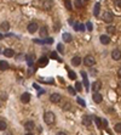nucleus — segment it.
<instances>
[{
	"mask_svg": "<svg viewBox=\"0 0 121 135\" xmlns=\"http://www.w3.org/2000/svg\"><path fill=\"white\" fill-rule=\"evenodd\" d=\"M56 120V116L53 112H46L44 114V122H45L47 125H52Z\"/></svg>",
	"mask_w": 121,
	"mask_h": 135,
	"instance_id": "1",
	"label": "nucleus"
},
{
	"mask_svg": "<svg viewBox=\"0 0 121 135\" xmlns=\"http://www.w3.org/2000/svg\"><path fill=\"white\" fill-rule=\"evenodd\" d=\"M84 63H85V66H87V67H92V66L96 63V60H94V57H93V56L87 55V56L84 59Z\"/></svg>",
	"mask_w": 121,
	"mask_h": 135,
	"instance_id": "2",
	"label": "nucleus"
},
{
	"mask_svg": "<svg viewBox=\"0 0 121 135\" xmlns=\"http://www.w3.org/2000/svg\"><path fill=\"white\" fill-rule=\"evenodd\" d=\"M52 6H53V1L52 0H44V2H43V9L44 10L48 11V10L52 9Z\"/></svg>",
	"mask_w": 121,
	"mask_h": 135,
	"instance_id": "3",
	"label": "nucleus"
},
{
	"mask_svg": "<svg viewBox=\"0 0 121 135\" xmlns=\"http://www.w3.org/2000/svg\"><path fill=\"white\" fill-rule=\"evenodd\" d=\"M103 20H104V22H106V23H110V22L114 20V16H113V14H111V12H108V11H106V12L103 14Z\"/></svg>",
	"mask_w": 121,
	"mask_h": 135,
	"instance_id": "4",
	"label": "nucleus"
},
{
	"mask_svg": "<svg viewBox=\"0 0 121 135\" xmlns=\"http://www.w3.org/2000/svg\"><path fill=\"white\" fill-rule=\"evenodd\" d=\"M27 29H28L29 33H35L36 30L39 29V27H38V24L35 22H30L29 24H28V27H27Z\"/></svg>",
	"mask_w": 121,
	"mask_h": 135,
	"instance_id": "5",
	"label": "nucleus"
},
{
	"mask_svg": "<svg viewBox=\"0 0 121 135\" xmlns=\"http://www.w3.org/2000/svg\"><path fill=\"white\" fill-rule=\"evenodd\" d=\"M50 100L53 104H58V102H60V100H62V96H60V94H52L50 96Z\"/></svg>",
	"mask_w": 121,
	"mask_h": 135,
	"instance_id": "6",
	"label": "nucleus"
},
{
	"mask_svg": "<svg viewBox=\"0 0 121 135\" xmlns=\"http://www.w3.org/2000/svg\"><path fill=\"white\" fill-rule=\"evenodd\" d=\"M111 57H113V60L119 61L121 59V51L119 50V49H115V50H113V52H111Z\"/></svg>",
	"mask_w": 121,
	"mask_h": 135,
	"instance_id": "7",
	"label": "nucleus"
},
{
	"mask_svg": "<svg viewBox=\"0 0 121 135\" xmlns=\"http://www.w3.org/2000/svg\"><path fill=\"white\" fill-rule=\"evenodd\" d=\"M82 124L86 125V127H91V125H92V118H91L90 116L85 114V116L82 117Z\"/></svg>",
	"mask_w": 121,
	"mask_h": 135,
	"instance_id": "8",
	"label": "nucleus"
},
{
	"mask_svg": "<svg viewBox=\"0 0 121 135\" xmlns=\"http://www.w3.org/2000/svg\"><path fill=\"white\" fill-rule=\"evenodd\" d=\"M92 99H93V101H94L96 104H101L102 100H103V96H102L99 92H94L93 96H92Z\"/></svg>",
	"mask_w": 121,
	"mask_h": 135,
	"instance_id": "9",
	"label": "nucleus"
},
{
	"mask_svg": "<svg viewBox=\"0 0 121 135\" xmlns=\"http://www.w3.org/2000/svg\"><path fill=\"white\" fill-rule=\"evenodd\" d=\"M81 75L84 78V85H85V89L86 91L90 90V84H89V80H87V75H86V72H81Z\"/></svg>",
	"mask_w": 121,
	"mask_h": 135,
	"instance_id": "10",
	"label": "nucleus"
},
{
	"mask_svg": "<svg viewBox=\"0 0 121 135\" xmlns=\"http://www.w3.org/2000/svg\"><path fill=\"white\" fill-rule=\"evenodd\" d=\"M48 63V59L46 57V56H43V57H40V60L38 61V66L39 67H44Z\"/></svg>",
	"mask_w": 121,
	"mask_h": 135,
	"instance_id": "11",
	"label": "nucleus"
},
{
	"mask_svg": "<svg viewBox=\"0 0 121 135\" xmlns=\"http://www.w3.org/2000/svg\"><path fill=\"white\" fill-rule=\"evenodd\" d=\"M101 87H102L101 82H98V80L93 82V83H92V91H94V92H98V90L101 89Z\"/></svg>",
	"mask_w": 121,
	"mask_h": 135,
	"instance_id": "12",
	"label": "nucleus"
},
{
	"mask_svg": "<svg viewBox=\"0 0 121 135\" xmlns=\"http://www.w3.org/2000/svg\"><path fill=\"white\" fill-rule=\"evenodd\" d=\"M21 101H22L23 104H28V102L30 101V94H28V92L22 94V96H21Z\"/></svg>",
	"mask_w": 121,
	"mask_h": 135,
	"instance_id": "13",
	"label": "nucleus"
},
{
	"mask_svg": "<svg viewBox=\"0 0 121 135\" xmlns=\"http://www.w3.org/2000/svg\"><path fill=\"white\" fill-rule=\"evenodd\" d=\"M34 127H35V124H34V122H31V120H28V122H26V123H24V128H26L28 132L33 130V129H34Z\"/></svg>",
	"mask_w": 121,
	"mask_h": 135,
	"instance_id": "14",
	"label": "nucleus"
},
{
	"mask_svg": "<svg viewBox=\"0 0 121 135\" xmlns=\"http://www.w3.org/2000/svg\"><path fill=\"white\" fill-rule=\"evenodd\" d=\"M99 40H101L102 44H104V45H108L110 43V38H109L108 35H101V37H99Z\"/></svg>",
	"mask_w": 121,
	"mask_h": 135,
	"instance_id": "15",
	"label": "nucleus"
},
{
	"mask_svg": "<svg viewBox=\"0 0 121 135\" xmlns=\"http://www.w3.org/2000/svg\"><path fill=\"white\" fill-rule=\"evenodd\" d=\"M4 55H5V57H12L15 55V51L12 49H5L4 50Z\"/></svg>",
	"mask_w": 121,
	"mask_h": 135,
	"instance_id": "16",
	"label": "nucleus"
},
{
	"mask_svg": "<svg viewBox=\"0 0 121 135\" xmlns=\"http://www.w3.org/2000/svg\"><path fill=\"white\" fill-rule=\"evenodd\" d=\"M63 40H64L65 43H70V42L73 40L72 34H69V33H63Z\"/></svg>",
	"mask_w": 121,
	"mask_h": 135,
	"instance_id": "17",
	"label": "nucleus"
},
{
	"mask_svg": "<svg viewBox=\"0 0 121 135\" xmlns=\"http://www.w3.org/2000/svg\"><path fill=\"white\" fill-rule=\"evenodd\" d=\"M72 63H73V66H80V63H81V57H80V56H74V57L72 59Z\"/></svg>",
	"mask_w": 121,
	"mask_h": 135,
	"instance_id": "18",
	"label": "nucleus"
},
{
	"mask_svg": "<svg viewBox=\"0 0 121 135\" xmlns=\"http://www.w3.org/2000/svg\"><path fill=\"white\" fill-rule=\"evenodd\" d=\"M99 11H101V4H99V2H97V4L94 5V9H93V15L98 16V15H99Z\"/></svg>",
	"mask_w": 121,
	"mask_h": 135,
	"instance_id": "19",
	"label": "nucleus"
},
{
	"mask_svg": "<svg viewBox=\"0 0 121 135\" xmlns=\"http://www.w3.org/2000/svg\"><path fill=\"white\" fill-rule=\"evenodd\" d=\"M47 34H48L47 28H46V27H41V28H40V37H41V38H47Z\"/></svg>",
	"mask_w": 121,
	"mask_h": 135,
	"instance_id": "20",
	"label": "nucleus"
},
{
	"mask_svg": "<svg viewBox=\"0 0 121 135\" xmlns=\"http://www.w3.org/2000/svg\"><path fill=\"white\" fill-rule=\"evenodd\" d=\"M34 55H31V54H29V55H27V57H26V61H27V63L29 65V66H31L33 65V62H34Z\"/></svg>",
	"mask_w": 121,
	"mask_h": 135,
	"instance_id": "21",
	"label": "nucleus"
},
{
	"mask_svg": "<svg viewBox=\"0 0 121 135\" xmlns=\"http://www.w3.org/2000/svg\"><path fill=\"white\" fill-rule=\"evenodd\" d=\"M9 68V63L6 61H0V71H5Z\"/></svg>",
	"mask_w": 121,
	"mask_h": 135,
	"instance_id": "22",
	"label": "nucleus"
},
{
	"mask_svg": "<svg viewBox=\"0 0 121 135\" xmlns=\"http://www.w3.org/2000/svg\"><path fill=\"white\" fill-rule=\"evenodd\" d=\"M0 28H1L2 30H5V32H6V30H9V29H10V24H9V22H6V21H5V22H2V23L0 24Z\"/></svg>",
	"mask_w": 121,
	"mask_h": 135,
	"instance_id": "23",
	"label": "nucleus"
},
{
	"mask_svg": "<svg viewBox=\"0 0 121 135\" xmlns=\"http://www.w3.org/2000/svg\"><path fill=\"white\" fill-rule=\"evenodd\" d=\"M75 30H77V32H84V30H85V26L81 24V23H76L75 24Z\"/></svg>",
	"mask_w": 121,
	"mask_h": 135,
	"instance_id": "24",
	"label": "nucleus"
},
{
	"mask_svg": "<svg viewBox=\"0 0 121 135\" xmlns=\"http://www.w3.org/2000/svg\"><path fill=\"white\" fill-rule=\"evenodd\" d=\"M6 128H7V124H6V122H5V120H1V119H0V130H6Z\"/></svg>",
	"mask_w": 121,
	"mask_h": 135,
	"instance_id": "25",
	"label": "nucleus"
},
{
	"mask_svg": "<svg viewBox=\"0 0 121 135\" xmlns=\"http://www.w3.org/2000/svg\"><path fill=\"white\" fill-rule=\"evenodd\" d=\"M106 32H108L109 34L115 33V27H114V26H109V27H106Z\"/></svg>",
	"mask_w": 121,
	"mask_h": 135,
	"instance_id": "26",
	"label": "nucleus"
},
{
	"mask_svg": "<svg viewBox=\"0 0 121 135\" xmlns=\"http://www.w3.org/2000/svg\"><path fill=\"white\" fill-rule=\"evenodd\" d=\"M65 7H67L68 10H72V9H73V6H72V1H70V0H65Z\"/></svg>",
	"mask_w": 121,
	"mask_h": 135,
	"instance_id": "27",
	"label": "nucleus"
},
{
	"mask_svg": "<svg viewBox=\"0 0 121 135\" xmlns=\"http://www.w3.org/2000/svg\"><path fill=\"white\" fill-rule=\"evenodd\" d=\"M94 122H96V124H97L98 128H102V122H101V119L98 117H94Z\"/></svg>",
	"mask_w": 121,
	"mask_h": 135,
	"instance_id": "28",
	"label": "nucleus"
},
{
	"mask_svg": "<svg viewBox=\"0 0 121 135\" xmlns=\"http://www.w3.org/2000/svg\"><path fill=\"white\" fill-rule=\"evenodd\" d=\"M68 75H69V78H70V79H76V73H75V72L69 71V72H68Z\"/></svg>",
	"mask_w": 121,
	"mask_h": 135,
	"instance_id": "29",
	"label": "nucleus"
},
{
	"mask_svg": "<svg viewBox=\"0 0 121 135\" xmlns=\"http://www.w3.org/2000/svg\"><path fill=\"white\" fill-rule=\"evenodd\" d=\"M114 129H115L116 133H121V123H118V124L114 127Z\"/></svg>",
	"mask_w": 121,
	"mask_h": 135,
	"instance_id": "30",
	"label": "nucleus"
},
{
	"mask_svg": "<svg viewBox=\"0 0 121 135\" xmlns=\"http://www.w3.org/2000/svg\"><path fill=\"white\" fill-rule=\"evenodd\" d=\"M75 90L76 91H81V90H82V85H81V83H79V82L76 83L75 84Z\"/></svg>",
	"mask_w": 121,
	"mask_h": 135,
	"instance_id": "31",
	"label": "nucleus"
},
{
	"mask_svg": "<svg viewBox=\"0 0 121 135\" xmlns=\"http://www.w3.org/2000/svg\"><path fill=\"white\" fill-rule=\"evenodd\" d=\"M77 104H79V105H81L82 107H84V106H86V102H85L82 99H80V97H77Z\"/></svg>",
	"mask_w": 121,
	"mask_h": 135,
	"instance_id": "32",
	"label": "nucleus"
},
{
	"mask_svg": "<svg viewBox=\"0 0 121 135\" xmlns=\"http://www.w3.org/2000/svg\"><path fill=\"white\" fill-rule=\"evenodd\" d=\"M74 4H75V7H77V9L81 7V0H74Z\"/></svg>",
	"mask_w": 121,
	"mask_h": 135,
	"instance_id": "33",
	"label": "nucleus"
},
{
	"mask_svg": "<svg viewBox=\"0 0 121 135\" xmlns=\"http://www.w3.org/2000/svg\"><path fill=\"white\" fill-rule=\"evenodd\" d=\"M68 91H69L72 95H75L76 94V90L74 89V88H72V87H68Z\"/></svg>",
	"mask_w": 121,
	"mask_h": 135,
	"instance_id": "34",
	"label": "nucleus"
},
{
	"mask_svg": "<svg viewBox=\"0 0 121 135\" xmlns=\"http://www.w3.org/2000/svg\"><path fill=\"white\" fill-rule=\"evenodd\" d=\"M86 28H87L89 30L93 29V26H92V23H91V22H87V23H86Z\"/></svg>",
	"mask_w": 121,
	"mask_h": 135,
	"instance_id": "35",
	"label": "nucleus"
},
{
	"mask_svg": "<svg viewBox=\"0 0 121 135\" xmlns=\"http://www.w3.org/2000/svg\"><path fill=\"white\" fill-rule=\"evenodd\" d=\"M57 50L60 51V54H63V51H64V50H63V46H62V44H58V45H57Z\"/></svg>",
	"mask_w": 121,
	"mask_h": 135,
	"instance_id": "36",
	"label": "nucleus"
},
{
	"mask_svg": "<svg viewBox=\"0 0 121 135\" xmlns=\"http://www.w3.org/2000/svg\"><path fill=\"white\" fill-rule=\"evenodd\" d=\"M70 102H65V105L63 106V110H69V108H70Z\"/></svg>",
	"mask_w": 121,
	"mask_h": 135,
	"instance_id": "37",
	"label": "nucleus"
},
{
	"mask_svg": "<svg viewBox=\"0 0 121 135\" xmlns=\"http://www.w3.org/2000/svg\"><path fill=\"white\" fill-rule=\"evenodd\" d=\"M51 57L52 59H58L57 57V52H51Z\"/></svg>",
	"mask_w": 121,
	"mask_h": 135,
	"instance_id": "38",
	"label": "nucleus"
},
{
	"mask_svg": "<svg viewBox=\"0 0 121 135\" xmlns=\"http://www.w3.org/2000/svg\"><path fill=\"white\" fill-rule=\"evenodd\" d=\"M102 123H103V127H108V122H106V119H102Z\"/></svg>",
	"mask_w": 121,
	"mask_h": 135,
	"instance_id": "39",
	"label": "nucleus"
},
{
	"mask_svg": "<svg viewBox=\"0 0 121 135\" xmlns=\"http://www.w3.org/2000/svg\"><path fill=\"white\" fill-rule=\"evenodd\" d=\"M116 6L119 9H121V0H116Z\"/></svg>",
	"mask_w": 121,
	"mask_h": 135,
	"instance_id": "40",
	"label": "nucleus"
},
{
	"mask_svg": "<svg viewBox=\"0 0 121 135\" xmlns=\"http://www.w3.org/2000/svg\"><path fill=\"white\" fill-rule=\"evenodd\" d=\"M56 135H67V134H65L64 132H60V133H57V134H56Z\"/></svg>",
	"mask_w": 121,
	"mask_h": 135,
	"instance_id": "41",
	"label": "nucleus"
},
{
	"mask_svg": "<svg viewBox=\"0 0 121 135\" xmlns=\"http://www.w3.org/2000/svg\"><path fill=\"white\" fill-rule=\"evenodd\" d=\"M118 74H119V77H120V78H121V68H120V69H119V71H118Z\"/></svg>",
	"mask_w": 121,
	"mask_h": 135,
	"instance_id": "42",
	"label": "nucleus"
},
{
	"mask_svg": "<svg viewBox=\"0 0 121 135\" xmlns=\"http://www.w3.org/2000/svg\"><path fill=\"white\" fill-rule=\"evenodd\" d=\"M24 135H33L31 133H27V134H24Z\"/></svg>",
	"mask_w": 121,
	"mask_h": 135,
	"instance_id": "43",
	"label": "nucleus"
},
{
	"mask_svg": "<svg viewBox=\"0 0 121 135\" xmlns=\"http://www.w3.org/2000/svg\"><path fill=\"white\" fill-rule=\"evenodd\" d=\"M0 39H2V34H0Z\"/></svg>",
	"mask_w": 121,
	"mask_h": 135,
	"instance_id": "44",
	"label": "nucleus"
},
{
	"mask_svg": "<svg viewBox=\"0 0 121 135\" xmlns=\"http://www.w3.org/2000/svg\"><path fill=\"white\" fill-rule=\"evenodd\" d=\"M86 1H87V0H86Z\"/></svg>",
	"mask_w": 121,
	"mask_h": 135,
	"instance_id": "45",
	"label": "nucleus"
}]
</instances>
